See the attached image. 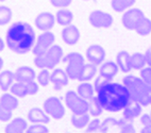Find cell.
<instances>
[{"label":"cell","mask_w":151,"mask_h":133,"mask_svg":"<svg viewBox=\"0 0 151 133\" xmlns=\"http://www.w3.org/2000/svg\"><path fill=\"white\" fill-rule=\"evenodd\" d=\"M12 115H13V111L6 106H3L2 104H0V121H9L12 119Z\"/></svg>","instance_id":"37"},{"label":"cell","mask_w":151,"mask_h":133,"mask_svg":"<svg viewBox=\"0 0 151 133\" xmlns=\"http://www.w3.org/2000/svg\"><path fill=\"white\" fill-rule=\"evenodd\" d=\"M146 64L147 63H146L145 55L136 52V53H133L131 55V67H132V69H135V70L143 69Z\"/></svg>","instance_id":"29"},{"label":"cell","mask_w":151,"mask_h":133,"mask_svg":"<svg viewBox=\"0 0 151 133\" xmlns=\"http://www.w3.org/2000/svg\"><path fill=\"white\" fill-rule=\"evenodd\" d=\"M63 63H66L65 71L71 80H78L84 66V58L78 52H70L62 59Z\"/></svg>","instance_id":"5"},{"label":"cell","mask_w":151,"mask_h":133,"mask_svg":"<svg viewBox=\"0 0 151 133\" xmlns=\"http://www.w3.org/2000/svg\"><path fill=\"white\" fill-rule=\"evenodd\" d=\"M140 133H151V125L144 126L143 129L140 130Z\"/></svg>","instance_id":"45"},{"label":"cell","mask_w":151,"mask_h":133,"mask_svg":"<svg viewBox=\"0 0 151 133\" xmlns=\"http://www.w3.org/2000/svg\"><path fill=\"white\" fill-rule=\"evenodd\" d=\"M15 81V73L11 70H3L0 71V90L3 92H6L11 88Z\"/></svg>","instance_id":"20"},{"label":"cell","mask_w":151,"mask_h":133,"mask_svg":"<svg viewBox=\"0 0 151 133\" xmlns=\"http://www.w3.org/2000/svg\"><path fill=\"white\" fill-rule=\"evenodd\" d=\"M15 81L17 82H29L33 81L36 78V73H35L34 69L29 66H22L18 67L15 71Z\"/></svg>","instance_id":"17"},{"label":"cell","mask_w":151,"mask_h":133,"mask_svg":"<svg viewBox=\"0 0 151 133\" xmlns=\"http://www.w3.org/2000/svg\"><path fill=\"white\" fill-rule=\"evenodd\" d=\"M100 128H101V121L96 117L95 119L89 120L88 125H87V128H86V132L87 133L96 132V131L100 130Z\"/></svg>","instance_id":"38"},{"label":"cell","mask_w":151,"mask_h":133,"mask_svg":"<svg viewBox=\"0 0 151 133\" xmlns=\"http://www.w3.org/2000/svg\"><path fill=\"white\" fill-rule=\"evenodd\" d=\"M119 133H136V132H135V128L132 124H129V122L126 124V122H124V125L120 127Z\"/></svg>","instance_id":"42"},{"label":"cell","mask_w":151,"mask_h":133,"mask_svg":"<svg viewBox=\"0 0 151 133\" xmlns=\"http://www.w3.org/2000/svg\"><path fill=\"white\" fill-rule=\"evenodd\" d=\"M135 32L142 36H146L151 33V19L145 17L144 20L138 24V27L135 29Z\"/></svg>","instance_id":"32"},{"label":"cell","mask_w":151,"mask_h":133,"mask_svg":"<svg viewBox=\"0 0 151 133\" xmlns=\"http://www.w3.org/2000/svg\"><path fill=\"white\" fill-rule=\"evenodd\" d=\"M50 2L55 8L64 9L69 6L71 4V2H73V0H50Z\"/></svg>","instance_id":"40"},{"label":"cell","mask_w":151,"mask_h":133,"mask_svg":"<svg viewBox=\"0 0 151 133\" xmlns=\"http://www.w3.org/2000/svg\"><path fill=\"white\" fill-rule=\"evenodd\" d=\"M49 130L44 124H33L29 126L26 133H48Z\"/></svg>","instance_id":"35"},{"label":"cell","mask_w":151,"mask_h":133,"mask_svg":"<svg viewBox=\"0 0 151 133\" xmlns=\"http://www.w3.org/2000/svg\"><path fill=\"white\" fill-rule=\"evenodd\" d=\"M142 104L136 101L132 100L130 101L129 103L127 104V106L122 110L124 112V120L127 121H131V120L135 119L136 117H138L140 114H142V111H143V108H142Z\"/></svg>","instance_id":"16"},{"label":"cell","mask_w":151,"mask_h":133,"mask_svg":"<svg viewBox=\"0 0 151 133\" xmlns=\"http://www.w3.org/2000/svg\"><path fill=\"white\" fill-rule=\"evenodd\" d=\"M88 102H89V110H88L89 115H92V116H94V117H98L102 114V112L104 109H103L102 106H101V103L98 100L97 96H94Z\"/></svg>","instance_id":"28"},{"label":"cell","mask_w":151,"mask_h":133,"mask_svg":"<svg viewBox=\"0 0 151 133\" xmlns=\"http://www.w3.org/2000/svg\"><path fill=\"white\" fill-rule=\"evenodd\" d=\"M55 36L50 31H44L42 34L37 36V42L35 43L34 47L32 49V52L34 55H42L44 52L48 50L52 45H54Z\"/></svg>","instance_id":"9"},{"label":"cell","mask_w":151,"mask_h":133,"mask_svg":"<svg viewBox=\"0 0 151 133\" xmlns=\"http://www.w3.org/2000/svg\"><path fill=\"white\" fill-rule=\"evenodd\" d=\"M80 36H81L80 31L73 24H69L67 27H65L62 31L63 41H64L65 44L70 45V46L76 45V44L78 43L79 40H80Z\"/></svg>","instance_id":"14"},{"label":"cell","mask_w":151,"mask_h":133,"mask_svg":"<svg viewBox=\"0 0 151 133\" xmlns=\"http://www.w3.org/2000/svg\"><path fill=\"white\" fill-rule=\"evenodd\" d=\"M140 122L143 126L151 125V115L148 114H144L140 116Z\"/></svg>","instance_id":"43"},{"label":"cell","mask_w":151,"mask_h":133,"mask_svg":"<svg viewBox=\"0 0 151 133\" xmlns=\"http://www.w3.org/2000/svg\"><path fill=\"white\" fill-rule=\"evenodd\" d=\"M97 97L102 108L108 112H119L131 101V95L124 84L110 82L98 91Z\"/></svg>","instance_id":"2"},{"label":"cell","mask_w":151,"mask_h":133,"mask_svg":"<svg viewBox=\"0 0 151 133\" xmlns=\"http://www.w3.org/2000/svg\"><path fill=\"white\" fill-rule=\"evenodd\" d=\"M36 40L34 29L27 22H14L6 31V45L17 55H26L33 49Z\"/></svg>","instance_id":"1"},{"label":"cell","mask_w":151,"mask_h":133,"mask_svg":"<svg viewBox=\"0 0 151 133\" xmlns=\"http://www.w3.org/2000/svg\"><path fill=\"white\" fill-rule=\"evenodd\" d=\"M28 85V91H29V95H35L38 92V85L37 83L33 80V81L26 82Z\"/></svg>","instance_id":"41"},{"label":"cell","mask_w":151,"mask_h":133,"mask_svg":"<svg viewBox=\"0 0 151 133\" xmlns=\"http://www.w3.org/2000/svg\"><path fill=\"white\" fill-rule=\"evenodd\" d=\"M27 119L32 124H49L50 118L49 115L46 113L45 110H42L40 108H32L28 112Z\"/></svg>","instance_id":"15"},{"label":"cell","mask_w":151,"mask_h":133,"mask_svg":"<svg viewBox=\"0 0 151 133\" xmlns=\"http://www.w3.org/2000/svg\"><path fill=\"white\" fill-rule=\"evenodd\" d=\"M135 1L136 0H112L111 6H112L114 11L122 12L131 8L135 3Z\"/></svg>","instance_id":"30"},{"label":"cell","mask_w":151,"mask_h":133,"mask_svg":"<svg viewBox=\"0 0 151 133\" xmlns=\"http://www.w3.org/2000/svg\"><path fill=\"white\" fill-rule=\"evenodd\" d=\"M0 104H2L3 106H6L8 109L12 110H16L18 108V99H17L16 96H14L13 94H3L1 97H0Z\"/></svg>","instance_id":"25"},{"label":"cell","mask_w":151,"mask_h":133,"mask_svg":"<svg viewBox=\"0 0 151 133\" xmlns=\"http://www.w3.org/2000/svg\"><path fill=\"white\" fill-rule=\"evenodd\" d=\"M119 70V67L117 65V63H114L113 61H108V62L102 63L101 67H100V75L106 77L109 79H112L117 75Z\"/></svg>","instance_id":"21"},{"label":"cell","mask_w":151,"mask_h":133,"mask_svg":"<svg viewBox=\"0 0 151 133\" xmlns=\"http://www.w3.org/2000/svg\"><path fill=\"white\" fill-rule=\"evenodd\" d=\"M50 81L53 84V87L55 91L62 90L69 82V77L66 73V71L61 69V68H55L51 73L50 76Z\"/></svg>","instance_id":"13"},{"label":"cell","mask_w":151,"mask_h":133,"mask_svg":"<svg viewBox=\"0 0 151 133\" xmlns=\"http://www.w3.org/2000/svg\"><path fill=\"white\" fill-rule=\"evenodd\" d=\"M150 115H151V114H150Z\"/></svg>","instance_id":"51"},{"label":"cell","mask_w":151,"mask_h":133,"mask_svg":"<svg viewBox=\"0 0 151 133\" xmlns=\"http://www.w3.org/2000/svg\"><path fill=\"white\" fill-rule=\"evenodd\" d=\"M145 14L139 9H131L128 10L122 15V22L124 27L128 30H134L138 27V24L143 22L145 18Z\"/></svg>","instance_id":"8"},{"label":"cell","mask_w":151,"mask_h":133,"mask_svg":"<svg viewBox=\"0 0 151 133\" xmlns=\"http://www.w3.org/2000/svg\"><path fill=\"white\" fill-rule=\"evenodd\" d=\"M110 82H112V79H109V78H106V77L102 76V75H100L99 77L96 78V80H95V82H94L95 92L98 93V91H99L101 87L104 86V85L108 84V83H110Z\"/></svg>","instance_id":"36"},{"label":"cell","mask_w":151,"mask_h":133,"mask_svg":"<svg viewBox=\"0 0 151 133\" xmlns=\"http://www.w3.org/2000/svg\"><path fill=\"white\" fill-rule=\"evenodd\" d=\"M2 67H3V60L1 59V57H0V71H1Z\"/></svg>","instance_id":"47"},{"label":"cell","mask_w":151,"mask_h":133,"mask_svg":"<svg viewBox=\"0 0 151 133\" xmlns=\"http://www.w3.org/2000/svg\"><path fill=\"white\" fill-rule=\"evenodd\" d=\"M101 133H102V132H101Z\"/></svg>","instance_id":"50"},{"label":"cell","mask_w":151,"mask_h":133,"mask_svg":"<svg viewBox=\"0 0 151 133\" xmlns=\"http://www.w3.org/2000/svg\"><path fill=\"white\" fill-rule=\"evenodd\" d=\"M145 58H146V63L148 64V66H151V48H148L146 50Z\"/></svg>","instance_id":"44"},{"label":"cell","mask_w":151,"mask_h":133,"mask_svg":"<svg viewBox=\"0 0 151 133\" xmlns=\"http://www.w3.org/2000/svg\"><path fill=\"white\" fill-rule=\"evenodd\" d=\"M13 13L12 10L6 6H0V26H4L11 22Z\"/></svg>","instance_id":"33"},{"label":"cell","mask_w":151,"mask_h":133,"mask_svg":"<svg viewBox=\"0 0 151 133\" xmlns=\"http://www.w3.org/2000/svg\"><path fill=\"white\" fill-rule=\"evenodd\" d=\"M11 94H13L14 96H16L17 98H24L26 96L29 95V91H28V85L27 83L24 82H15L13 83V85L10 88Z\"/></svg>","instance_id":"26"},{"label":"cell","mask_w":151,"mask_h":133,"mask_svg":"<svg viewBox=\"0 0 151 133\" xmlns=\"http://www.w3.org/2000/svg\"><path fill=\"white\" fill-rule=\"evenodd\" d=\"M44 110L53 119H62L65 115V108L58 97H49L44 102Z\"/></svg>","instance_id":"7"},{"label":"cell","mask_w":151,"mask_h":133,"mask_svg":"<svg viewBox=\"0 0 151 133\" xmlns=\"http://www.w3.org/2000/svg\"><path fill=\"white\" fill-rule=\"evenodd\" d=\"M55 19H57V22L60 26H63V27H67L69 24H71V22L73 20V14L69 10H59L57 12V15H55Z\"/></svg>","instance_id":"24"},{"label":"cell","mask_w":151,"mask_h":133,"mask_svg":"<svg viewBox=\"0 0 151 133\" xmlns=\"http://www.w3.org/2000/svg\"><path fill=\"white\" fill-rule=\"evenodd\" d=\"M140 78L143 79V81L145 83L151 86V66L144 67L143 69H140Z\"/></svg>","instance_id":"39"},{"label":"cell","mask_w":151,"mask_h":133,"mask_svg":"<svg viewBox=\"0 0 151 133\" xmlns=\"http://www.w3.org/2000/svg\"><path fill=\"white\" fill-rule=\"evenodd\" d=\"M77 93L80 95V97H82L83 99H85V100L89 101L94 97V94L96 92H95L94 85L91 84L89 82H82V83H80V84L78 85Z\"/></svg>","instance_id":"22"},{"label":"cell","mask_w":151,"mask_h":133,"mask_svg":"<svg viewBox=\"0 0 151 133\" xmlns=\"http://www.w3.org/2000/svg\"><path fill=\"white\" fill-rule=\"evenodd\" d=\"M71 124L73 127L82 129V128L86 127L89 122V115L88 113H84V114H73L71 116Z\"/></svg>","instance_id":"27"},{"label":"cell","mask_w":151,"mask_h":133,"mask_svg":"<svg viewBox=\"0 0 151 133\" xmlns=\"http://www.w3.org/2000/svg\"><path fill=\"white\" fill-rule=\"evenodd\" d=\"M85 55H86V59L89 63L97 66L102 64L104 61L105 50L99 45H92L86 49Z\"/></svg>","instance_id":"11"},{"label":"cell","mask_w":151,"mask_h":133,"mask_svg":"<svg viewBox=\"0 0 151 133\" xmlns=\"http://www.w3.org/2000/svg\"><path fill=\"white\" fill-rule=\"evenodd\" d=\"M122 84L129 90L132 100L140 103L143 106L150 104V86L142 78L129 75L124 78Z\"/></svg>","instance_id":"3"},{"label":"cell","mask_w":151,"mask_h":133,"mask_svg":"<svg viewBox=\"0 0 151 133\" xmlns=\"http://www.w3.org/2000/svg\"><path fill=\"white\" fill-rule=\"evenodd\" d=\"M116 63L117 65H118L119 69L122 73H130V71L132 70V67H131V55L127 51H124V50L119 51L117 53Z\"/></svg>","instance_id":"19"},{"label":"cell","mask_w":151,"mask_h":133,"mask_svg":"<svg viewBox=\"0 0 151 133\" xmlns=\"http://www.w3.org/2000/svg\"><path fill=\"white\" fill-rule=\"evenodd\" d=\"M96 73H97V67H96V65H94V64L88 62L87 64H84L78 80L81 82H88L94 78Z\"/></svg>","instance_id":"23"},{"label":"cell","mask_w":151,"mask_h":133,"mask_svg":"<svg viewBox=\"0 0 151 133\" xmlns=\"http://www.w3.org/2000/svg\"><path fill=\"white\" fill-rule=\"evenodd\" d=\"M150 104H151V86H150Z\"/></svg>","instance_id":"48"},{"label":"cell","mask_w":151,"mask_h":133,"mask_svg":"<svg viewBox=\"0 0 151 133\" xmlns=\"http://www.w3.org/2000/svg\"><path fill=\"white\" fill-rule=\"evenodd\" d=\"M28 122L22 118V117H17L12 119V121H10L6 125L4 132L6 133H26L28 129Z\"/></svg>","instance_id":"18"},{"label":"cell","mask_w":151,"mask_h":133,"mask_svg":"<svg viewBox=\"0 0 151 133\" xmlns=\"http://www.w3.org/2000/svg\"><path fill=\"white\" fill-rule=\"evenodd\" d=\"M88 20L93 27L95 28H110L113 24V17L106 12L102 11H93L89 14Z\"/></svg>","instance_id":"10"},{"label":"cell","mask_w":151,"mask_h":133,"mask_svg":"<svg viewBox=\"0 0 151 133\" xmlns=\"http://www.w3.org/2000/svg\"><path fill=\"white\" fill-rule=\"evenodd\" d=\"M124 124V120H117L114 119L112 117H109V118H105L103 120V122L101 124V128H100V131L102 133H106L109 129L113 127H122V125Z\"/></svg>","instance_id":"31"},{"label":"cell","mask_w":151,"mask_h":133,"mask_svg":"<svg viewBox=\"0 0 151 133\" xmlns=\"http://www.w3.org/2000/svg\"><path fill=\"white\" fill-rule=\"evenodd\" d=\"M63 59V49L59 45H52L42 55H35L34 65L44 69H53Z\"/></svg>","instance_id":"4"},{"label":"cell","mask_w":151,"mask_h":133,"mask_svg":"<svg viewBox=\"0 0 151 133\" xmlns=\"http://www.w3.org/2000/svg\"><path fill=\"white\" fill-rule=\"evenodd\" d=\"M0 1H6V0H0Z\"/></svg>","instance_id":"49"},{"label":"cell","mask_w":151,"mask_h":133,"mask_svg":"<svg viewBox=\"0 0 151 133\" xmlns=\"http://www.w3.org/2000/svg\"><path fill=\"white\" fill-rule=\"evenodd\" d=\"M50 76H51V73H49V69L47 68H44L40 71V73L37 75V81L38 83L42 85V86H47V85L50 83Z\"/></svg>","instance_id":"34"},{"label":"cell","mask_w":151,"mask_h":133,"mask_svg":"<svg viewBox=\"0 0 151 133\" xmlns=\"http://www.w3.org/2000/svg\"><path fill=\"white\" fill-rule=\"evenodd\" d=\"M65 102L67 108L73 114H84L88 113L89 102L82 97H80L78 93L75 91H68L65 95Z\"/></svg>","instance_id":"6"},{"label":"cell","mask_w":151,"mask_h":133,"mask_svg":"<svg viewBox=\"0 0 151 133\" xmlns=\"http://www.w3.org/2000/svg\"><path fill=\"white\" fill-rule=\"evenodd\" d=\"M3 49H4V43H3V40L0 37V52L2 51Z\"/></svg>","instance_id":"46"},{"label":"cell","mask_w":151,"mask_h":133,"mask_svg":"<svg viewBox=\"0 0 151 133\" xmlns=\"http://www.w3.org/2000/svg\"><path fill=\"white\" fill-rule=\"evenodd\" d=\"M55 22H57V19H55L53 14L49 13V12H43L35 18L34 24L38 30L49 31L53 28Z\"/></svg>","instance_id":"12"}]
</instances>
